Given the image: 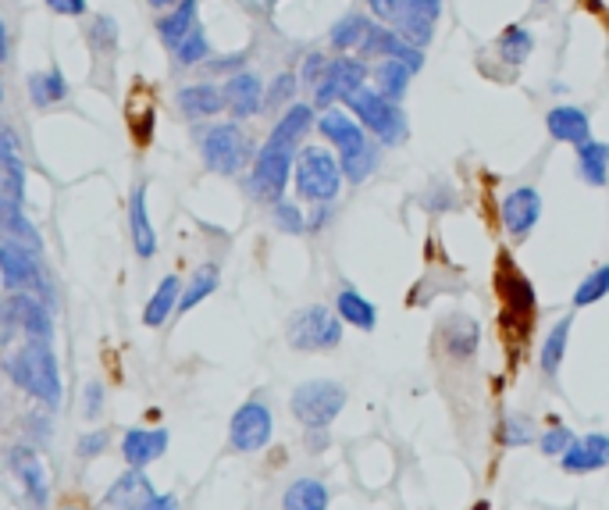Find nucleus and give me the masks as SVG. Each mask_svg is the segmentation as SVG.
<instances>
[{
    "mask_svg": "<svg viewBox=\"0 0 609 510\" xmlns=\"http://www.w3.org/2000/svg\"><path fill=\"white\" fill-rule=\"evenodd\" d=\"M321 133H325L328 144L339 147V158H343L339 164L349 183H364L374 172V161H378V150H374V144L368 139L364 125H360L353 114L328 108L321 114Z\"/></svg>",
    "mask_w": 609,
    "mask_h": 510,
    "instance_id": "f257e3e1",
    "label": "nucleus"
},
{
    "mask_svg": "<svg viewBox=\"0 0 609 510\" xmlns=\"http://www.w3.org/2000/svg\"><path fill=\"white\" fill-rule=\"evenodd\" d=\"M8 372H11V378H15L25 393H33V397L40 400V403H47V407H58L61 403L58 361H54V353H50L47 339L25 343L22 350L11 353Z\"/></svg>",
    "mask_w": 609,
    "mask_h": 510,
    "instance_id": "f03ea898",
    "label": "nucleus"
},
{
    "mask_svg": "<svg viewBox=\"0 0 609 510\" xmlns=\"http://www.w3.org/2000/svg\"><path fill=\"white\" fill-rule=\"evenodd\" d=\"M346 104L349 111L357 114V122L364 125L368 133L378 136V144L385 147H396L399 139L407 136V119H403V111H399L393 100H385L378 89H368V86H360L353 89V94L346 97Z\"/></svg>",
    "mask_w": 609,
    "mask_h": 510,
    "instance_id": "7ed1b4c3",
    "label": "nucleus"
},
{
    "mask_svg": "<svg viewBox=\"0 0 609 510\" xmlns=\"http://www.w3.org/2000/svg\"><path fill=\"white\" fill-rule=\"evenodd\" d=\"M289 407H293V414H296V422H300V425L325 428V425L335 422V418H339V411L346 407V389L339 386V382H332V378L303 382V386H296Z\"/></svg>",
    "mask_w": 609,
    "mask_h": 510,
    "instance_id": "20e7f679",
    "label": "nucleus"
},
{
    "mask_svg": "<svg viewBox=\"0 0 609 510\" xmlns=\"http://www.w3.org/2000/svg\"><path fill=\"white\" fill-rule=\"evenodd\" d=\"M339 186H343V164L325 147L300 150V158H296V189H300L303 200H314V203L335 200Z\"/></svg>",
    "mask_w": 609,
    "mask_h": 510,
    "instance_id": "39448f33",
    "label": "nucleus"
},
{
    "mask_svg": "<svg viewBox=\"0 0 609 510\" xmlns=\"http://www.w3.org/2000/svg\"><path fill=\"white\" fill-rule=\"evenodd\" d=\"M289 343L296 350H335L343 343V318L328 308H303L289 322Z\"/></svg>",
    "mask_w": 609,
    "mask_h": 510,
    "instance_id": "423d86ee",
    "label": "nucleus"
},
{
    "mask_svg": "<svg viewBox=\"0 0 609 510\" xmlns=\"http://www.w3.org/2000/svg\"><path fill=\"white\" fill-rule=\"evenodd\" d=\"M293 154L296 150L264 144V150L257 154V164L250 172V189H253L257 200H264V203L282 200L285 186H289V175H293Z\"/></svg>",
    "mask_w": 609,
    "mask_h": 510,
    "instance_id": "0eeeda50",
    "label": "nucleus"
},
{
    "mask_svg": "<svg viewBox=\"0 0 609 510\" xmlns=\"http://www.w3.org/2000/svg\"><path fill=\"white\" fill-rule=\"evenodd\" d=\"M246 158H250V139H246L239 125H214V129L203 136V161L211 172L232 175L243 169Z\"/></svg>",
    "mask_w": 609,
    "mask_h": 510,
    "instance_id": "6e6552de",
    "label": "nucleus"
},
{
    "mask_svg": "<svg viewBox=\"0 0 609 510\" xmlns=\"http://www.w3.org/2000/svg\"><path fill=\"white\" fill-rule=\"evenodd\" d=\"M271 432H275V418H271L268 403L250 400L243 403L236 414H232L228 439L239 453H257L271 443Z\"/></svg>",
    "mask_w": 609,
    "mask_h": 510,
    "instance_id": "1a4fd4ad",
    "label": "nucleus"
},
{
    "mask_svg": "<svg viewBox=\"0 0 609 510\" xmlns=\"http://www.w3.org/2000/svg\"><path fill=\"white\" fill-rule=\"evenodd\" d=\"M0 275H4V286L15 293H50L33 250H25V247L0 244Z\"/></svg>",
    "mask_w": 609,
    "mask_h": 510,
    "instance_id": "9d476101",
    "label": "nucleus"
},
{
    "mask_svg": "<svg viewBox=\"0 0 609 510\" xmlns=\"http://www.w3.org/2000/svg\"><path fill=\"white\" fill-rule=\"evenodd\" d=\"M364 61H357V58H335L328 61V69L325 75L318 79V104L321 108H332L335 100H346L353 89L364 86Z\"/></svg>",
    "mask_w": 609,
    "mask_h": 510,
    "instance_id": "9b49d317",
    "label": "nucleus"
},
{
    "mask_svg": "<svg viewBox=\"0 0 609 510\" xmlns=\"http://www.w3.org/2000/svg\"><path fill=\"white\" fill-rule=\"evenodd\" d=\"M0 318L36 339H47L54 333V318H50V311L33 297V293H11V297L0 303Z\"/></svg>",
    "mask_w": 609,
    "mask_h": 510,
    "instance_id": "f8f14e48",
    "label": "nucleus"
},
{
    "mask_svg": "<svg viewBox=\"0 0 609 510\" xmlns=\"http://www.w3.org/2000/svg\"><path fill=\"white\" fill-rule=\"evenodd\" d=\"M560 464L567 475H588V471H599L609 464V436L602 432H588L567 446V453L560 457Z\"/></svg>",
    "mask_w": 609,
    "mask_h": 510,
    "instance_id": "ddd939ff",
    "label": "nucleus"
},
{
    "mask_svg": "<svg viewBox=\"0 0 609 510\" xmlns=\"http://www.w3.org/2000/svg\"><path fill=\"white\" fill-rule=\"evenodd\" d=\"M538 214H542V197L531 186L513 189V194H507V200H502V225H507L510 236L517 239H524L531 228H535Z\"/></svg>",
    "mask_w": 609,
    "mask_h": 510,
    "instance_id": "4468645a",
    "label": "nucleus"
},
{
    "mask_svg": "<svg viewBox=\"0 0 609 510\" xmlns=\"http://www.w3.org/2000/svg\"><path fill=\"white\" fill-rule=\"evenodd\" d=\"M167 450V428H128L122 439V453L128 468H147Z\"/></svg>",
    "mask_w": 609,
    "mask_h": 510,
    "instance_id": "2eb2a0df",
    "label": "nucleus"
},
{
    "mask_svg": "<svg viewBox=\"0 0 609 510\" xmlns=\"http://www.w3.org/2000/svg\"><path fill=\"white\" fill-rule=\"evenodd\" d=\"M222 94H225V108L236 114V119H246V114H257V108H261L264 86L253 72H243V75H232Z\"/></svg>",
    "mask_w": 609,
    "mask_h": 510,
    "instance_id": "dca6fc26",
    "label": "nucleus"
},
{
    "mask_svg": "<svg viewBox=\"0 0 609 510\" xmlns=\"http://www.w3.org/2000/svg\"><path fill=\"white\" fill-rule=\"evenodd\" d=\"M546 125H549L552 139H560V144L581 147V144H588V139H592L588 114L581 111V108H552L549 119H546Z\"/></svg>",
    "mask_w": 609,
    "mask_h": 510,
    "instance_id": "f3484780",
    "label": "nucleus"
},
{
    "mask_svg": "<svg viewBox=\"0 0 609 510\" xmlns=\"http://www.w3.org/2000/svg\"><path fill=\"white\" fill-rule=\"evenodd\" d=\"M128 225H133V247L139 258H153V250H158V236H153L150 228V214H147V189H136L133 203H128Z\"/></svg>",
    "mask_w": 609,
    "mask_h": 510,
    "instance_id": "a211bd4d",
    "label": "nucleus"
},
{
    "mask_svg": "<svg viewBox=\"0 0 609 510\" xmlns=\"http://www.w3.org/2000/svg\"><path fill=\"white\" fill-rule=\"evenodd\" d=\"M11 468H15V475L25 482V489H29V496L36 503H47V471L40 464V457H36L33 450H25V446H18V450H11Z\"/></svg>",
    "mask_w": 609,
    "mask_h": 510,
    "instance_id": "6ab92c4d",
    "label": "nucleus"
},
{
    "mask_svg": "<svg viewBox=\"0 0 609 510\" xmlns=\"http://www.w3.org/2000/svg\"><path fill=\"white\" fill-rule=\"evenodd\" d=\"M310 122H314V111H310L307 104H296L282 114V122L271 129L268 136V144H275V147H285V150H296V144L307 136L310 129Z\"/></svg>",
    "mask_w": 609,
    "mask_h": 510,
    "instance_id": "aec40b11",
    "label": "nucleus"
},
{
    "mask_svg": "<svg viewBox=\"0 0 609 510\" xmlns=\"http://www.w3.org/2000/svg\"><path fill=\"white\" fill-rule=\"evenodd\" d=\"M178 108H183L189 119H207V114H217L225 108V94L211 83L186 86L183 94H178Z\"/></svg>",
    "mask_w": 609,
    "mask_h": 510,
    "instance_id": "412c9836",
    "label": "nucleus"
},
{
    "mask_svg": "<svg viewBox=\"0 0 609 510\" xmlns=\"http://www.w3.org/2000/svg\"><path fill=\"white\" fill-rule=\"evenodd\" d=\"M282 510H328V489L318 478H296L282 496Z\"/></svg>",
    "mask_w": 609,
    "mask_h": 510,
    "instance_id": "4be33fe9",
    "label": "nucleus"
},
{
    "mask_svg": "<svg viewBox=\"0 0 609 510\" xmlns=\"http://www.w3.org/2000/svg\"><path fill=\"white\" fill-rule=\"evenodd\" d=\"M577 175L585 178L588 186H606L609 183V147L606 144H588L577 147Z\"/></svg>",
    "mask_w": 609,
    "mask_h": 510,
    "instance_id": "5701e85b",
    "label": "nucleus"
},
{
    "mask_svg": "<svg viewBox=\"0 0 609 510\" xmlns=\"http://www.w3.org/2000/svg\"><path fill=\"white\" fill-rule=\"evenodd\" d=\"M335 308H339L343 322L353 325V328H364V333H371V328L378 325V311H374V303L360 297L357 289H343L339 300H335Z\"/></svg>",
    "mask_w": 609,
    "mask_h": 510,
    "instance_id": "b1692460",
    "label": "nucleus"
},
{
    "mask_svg": "<svg viewBox=\"0 0 609 510\" xmlns=\"http://www.w3.org/2000/svg\"><path fill=\"white\" fill-rule=\"evenodd\" d=\"M178 293H183V283H178L175 275L161 278L158 293H153L150 303H147V311H142V322H147L150 328L164 325V322H167V314H172V311L178 308Z\"/></svg>",
    "mask_w": 609,
    "mask_h": 510,
    "instance_id": "393cba45",
    "label": "nucleus"
},
{
    "mask_svg": "<svg viewBox=\"0 0 609 510\" xmlns=\"http://www.w3.org/2000/svg\"><path fill=\"white\" fill-rule=\"evenodd\" d=\"M158 29L167 47H178L192 29H197V0H178V8L158 25Z\"/></svg>",
    "mask_w": 609,
    "mask_h": 510,
    "instance_id": "a878e982",
    "label": "nucleus"
},
{
    "mask_svg": "<svg viewBox=\"0 0 609 510\" xmlns=\"http://www.w3.org/2000/svg\"><path fill=\"white\" fill-rule=\"evenodd\" d=\"M374 83H378V94L385 100H396L407 94L410 86V69L403 65V61H393V58H382V65L374 69Z\"/></svg>",
    "mask_w": 609,
    "mask_h": 510,
    "instance_id": "bb28decb",
    "label": "nucleus"
},
{
    "mask_svg": "<svg viewBox=\"0 0 609 510\" xmlns=\"http://www.w3.org/2000/svg\"><path fill=\"white\" fill-rule=\"evenodd\" d=\"M153 489H150V482H147V475H142V468H133L128 471V475H122L119 478V486H114L108 496H103V500L108 503H122L125 510H133L142 496H150Z\"/></svg>",
    "mask_w": 609,
    "mask_h": 510,
    "instance_id": "cd10ccee",
    "label": "nucleus"
},
{
    "mask_svg": "<svg viewBox=\"0 0 609 510\" xmlns=\"http://www.w3.org/2000/svg\"><path fill=\"white\" fill-rule=\"evenodd\" d=\"M0 233H8V236L22 239V244H29V250L40 247V239H36L33 225L22 219L18 203L15 200H4V197H0Z\"/></svg>",
    "mask_w": 609,
    "mask_h": 510,
    "instance_id": "c85d7f7f",
    "label": "nucleus"
},
{
    "mask_svg": "<svg viewBox=\"0 0 609 510\" xmlns=\"http://www.w3.org/2000/svg\"><path fill=\"white\" fill-rule=\"evenodd\" d=\"M567 339H570V318H560V322L552 325L546 347H542V372H546V375L560 372L563 353H567Z\"/></svg>",
    "mask_w": 609,
    "mask_h": 510,
    "instance_id": "c756f323",
    "label": "nucleus"
},
{
    "mask_svg": "<svg viewBox=\"0 0 609 510\" xmlns=\"http://www.w3.org/2000/svg\"><path fill=\"white\" fill-rule=\"evenodd\" d=\"M214 289H217V268H214V264L197 268V275H192V283L186 286L183 297H178V311H192L200 300L211 297Z\"/></svg>",
    "mask_w": 609,
    "mask_h": 510,
    "instance_id": "7c9ffc66",
    "label": "nucleus"
},
{
    "mask_svg": "<svg viewBox=\"0 0 609 510\" xmlns=\"http://www.w3.org/2000/svg\"><path fill=\"white\" fill-rule=\"evenodd\" d=\"M371 29V22L364 15H346L339 25L332 29V47H339V50H360V43H364V36Z\"/></svg>",
    "mask_w": 609,
    "mask_h": 510,
    "instance_id": "2f4dec72",
    "label": "nucleus"
},
{
    "mask_svg": "<svg viewBox=\"0 0 609 510\" xmlns=\"http://www.w3.org/2000/svg\"><path fill=\"white\" fill-rule=\"evenodd\" d=\"M531 54V33L521 25H510L507 33L499 36V58L507 65H524V58Z\"/></svg>",
    "mask_w": 609,
    "mask_h": 510,
    "instance_id": "473e14b6",
    "label": "nucleus"
},
{
    "mask_svg": "<svg viewBox=\"0 0 609 510\" xmlns=\"http://www.w3.org/2000/svg\"><path fill=\"white\" fill-rule=\"evenodd\" d=\"M446 343L452 357H471L477 350V325L468 322V318H457V322L449 325Z\"/></svg>",
    "mask_w": 609,
    "mask_h": 510,
    "instance_id": "72a5a7b5",
    "label": "nucleus"
},
{
    "mask_svg": "<svg viewBox=\"0 0 609 510\" xmlns=\"http://www.w3.org/2000/svg\"><path fill=\"white\" fill-rule=\"evenodd\" d=\"M606 293H609V264L595 268L585 283L574 289V303H577V308H588V303H599Z\"/></svg>",
    "mask_w": 609,
    "mask_h": 510,
    "instance_id": "f704fd0d",
    "label": "nucleus"
},
{
    "mask_svg": "<svg viewBox=\"0 0 609 510\" xmlns=\"http://www.w3.org/2000/svg\"><path fill=\"white\" fill-rule=\"evenodd\" d=\"M33 94L40 104H54V100L64 97V79H61V72H47V75H36L33 79Z\"/></svg>",
    "mask_w": 609,
    "mask_h": 510,
    "instance_id": "c9c22d12",
    "label": "nucleus"
},
{
    "mask_svg": "<svg viewBox=\"0 0 609 510\" xmlns=\"http://www.w3.org/2000/svg\"><path fill=\"white\" fill-rule=\"evenodd\" d=\"M175 58L183 61V65H197L200 58H207V40H203V29H200V25L186 36L183 43L175 47Z\"/></svg>",
    "mask_w": 609,
    "mask_h": 510,
    "instance_id": "e433bc0d",
    "label": "nucleus"
},
{
    "mask_svg": "<svg viewBox=\"0 0 609 510\" xmlns=\"http://www.w3.org/2000/svg\"><path fill=\"white\" fill-rule=\"evenodd\" d=\"M570 443H574V436H570V428L556 425V428H549L546 436L538 439V450H542V457H563Z\"/></svg>",
    "mask_w": 609,
    "mask_h": 510,
    "instance_id": "4c0bfd02",
    "label": "nucleus"
},
{
    "mask_svg": "<svg viewBox=\"0 0 609 510\" xmlns=\"http://www.w3.org/2000/svg\"><path fill=\"white\" fill-rule=\"evenodd\" d=\"M275 222H278L282 233H289V236L303 233V228H307L300 208H296V203H289V200H278V203H275Z\"/></svg>",
    "mask_w": 609,
    "mask_h": 510,
    "instance_id": "58836bf2",
    "label": "nucleus"
},
{
    "mask_svg": "<svg viewBox=\"0 0 609 510\" xmlns=\"http://www.w3.org/2000/svg\"><path fill=\"white\" fill-rule=\"evenodd\" d=\"M502 443L507 446H527L535 443V432H531V422L527 418H507V428H502Z\"/></svg>",
    "mask_w": 609,
    "mask_h": 510,
    "instance_id": "ea45409f",
    "label": "nucleus"
},
{
    "mask_svg": "<svg viewBox=\"0 0 609 510\" xmlns=\"http://www.w3.org/2000/svg\"><path fill=\"white\" fill-rule=\"evenodd\" d=\"M133 510H178V500L172 493H150V496H142Z\"/></svg>",
    "mask_w": 609,
    "mask_h": 510,
    "instance_id": "a19ab883",
    "label": "nucleus"
},
{
    "mask_svg": "<svg viewBox=\"0 0 609 510\" xmlns=\"http://www.w3.org/2000/svg\"><path fill=\"white\" fill-rule=\"evenodd\" d=\"M103 446H108V432H89V436L79 439V457H100L103 453Z\"/></svg>",
    "mask_w": 609,
    "mask_h": 510,
    "instance_id": "79ce46f5",
    "label": "nucleus"
},
{
    "mask_svg": "<svg viewBox=\"0 0 609 510\" xmlns=\"http://www.w3.org/2000/svg\"><path fill=\"white\" fill-rule=\"evenodd\" d=\"M293 89H296V79H293V75H282V79L275 83V89H271V94H268V104H282V100L289 97Z\"/></svg>",
    "mask_w": 609,
    "mask_h": 510,
    "instance_id": "37998d69",
    "label": "nucleus"
},
{
    "mask_svg": "<svg viewBox=\"0 0 609 510\" xmlns=\"http://www.w3.org/2000/svg\"><path fill=\"white\" fill-rule=\"evenodd\" d=\"M325 69H328V61L325 58H321V54H310V61H307V83L310 86H318V79H321V75H325Z\"/></svg>",
    "mask_w": 609,
    "mask_h": 510,
    "instance_id": "c03bdc74",
    "label": "nucleus"
},
{
    "mask_svg": "<svg viewBox=\"0 0 609 510\" xmlns=\"http://www.w3.org/2000/svg\"><path fill=\"white\" fill-rule=\"evenodd\" d=\"M47 4L61 11V15H83L86 11V0H47Z\"/></svg>",
    "mask_w": 609,
    "mask_h": 510,
    "instance_id": "a18cd8bd",
    "label": "nucleus"
},
{
    "mask_svg": "<svg viewBox=\"0 0 609 510\" xmlns=\"http://www.w3.org/2000/svg\"><path fill=\"white\" fill-rule=\"evenodd\" d=\"M86 400H89V403H86V414H89V418H97V414H100V400H103L100 382H94V386L86 389Z\"/></svg>",
    "mask_w": 609,
    "mask_h": 510,
    "instance_id": "49530a36",
    "label": "nucleus"
},
{
    "mask_svg": "<svg viewBox=\"0 0 609 510\" xmlns=\"http://www.w3.org/2000/svg\"><path fill=\"white\" fill-rule=\"evenodd\" d=\"M8 54V36H4V22H0V58Z\"/></svg>",
    "mask_w": 609,
    "mask_h": 510,
    "instance_id": "de8ad7c7",
    "label": "nucleus"
},
{
    "mask_svg": "<svg viewBox=\"0 0 609 510\" xmlns=\"http://www.w3.org/2000/svg\"><path fill=\"white\" fill-rule=\"evenodd\" d=\"M153 8H164V4H175V0H150Z\"/></svg>",
    "mask_w": 609,
    "mask_h": 510,
    "instance_id": "09e8293b",
    "label": "nucleus"
},
{
    "mask_svg": "<svg viewBox=\"0 0 609 510\" xmlns=\"http://www.w3.org/2000/svg\"><path fill=\"white\" fill-rule=\"evenodd\" d=\"M474 510H488V503H477V507H474Z\"/></svg>",
    "mask_w": 609,
    "mask_h": 510,
    "instance_id": "8fccbe9b",
    "label": "nucleus"
},
{
    "mask_svg": "<svg viewBox=\"0 0 609 510\" xmlns=\"http://www.w3.org/2000/svg\"><path fill=\"white\" fill-rule=\"evenodd\" d=\"M0 97H4V89H0Z\"/></svg>",
    "mask_w": 609,
    "mask_h": 510,
    "instance_id": "3c124183",
    "label": "nucleus"
}]
</instances>
